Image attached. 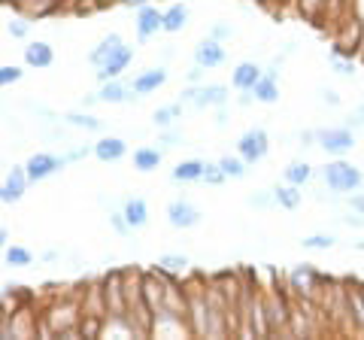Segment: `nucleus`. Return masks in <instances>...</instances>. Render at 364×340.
Wrapping results in <instances>:
<instances>
[{"instance_id": "nucleus-1", "label": "nucleus", "mask_w": 364, "mask_h": 340, "mask_svg": "<svg viewBox=\"0 0 364 340\" xmlns=\"http://www.w3.org/2000/svg\"><path fill=\"white\" fill-rule=\"evenodd\" d=\"M188 294V322H191V334L195 337H207L210 328V298H207V286H198V280L182 282Z\"/></svg>"}, {"instance_id": "nucleus-2", "label": "nucleus", "mask_w": 364, "mask_h": 340, "mask_svg": "<svg viewBox=\"0 0 364 340\" xmlns=\"http://www.w3.org/2000/svg\"><path fill=\"white\" fill-rule=\"evenodd\" d=\"M322 179H325L328 188L337 191V195H349V191H358L364 186L361 170L355 164H349V161H331V164H325L322 167Z\"/></svg>"}, {"instance_id": "nucleus-3", "label": "nucleus", "mask_w": 364, "mask_h": 340, "mask_svg": "<svg viewBox=\"0 0 364 340\" xmlns=\"http://www.w3.org/2000/svg\"><path fill=\"white\" fill-rule=\"evenodd\" d=\"M267 149H270V137L264 128H249L240 140H237V152L246 164H258L267 158Z\"/></svg>"}, {"instance_id": "nucleus-4", "label": "nucleus", "mask_w": 364, "mask_h": 340, "mask_svg": "<svg viewBox=\"0 0 364 340\" xmlns=\"http://www.w3.org/2000/svg\"><path fill=\"white\" fill-rule=\"evenodd\" d=\"M182 104H191L198 110H207V107H225L228 104V88L225 85H188L182 92Z\"/></svg>"}, {"instance_id": "nucleus-5", "label": "nucleus", "mask_w": 364, "mask_h": 340, "mask_svg": "<svg viewBox=\"0 0 364 340\" xmlns=\"http://www.w3.org/2000/svg\"><path fill=\"white\" fill-rule=\"evenodd\" d=\"M70 161H67L64 155H52V152H33L28 161H25V170L31 176V183H43V179H49L52 174H58L61 167H67Z\"/></svg>"}, {"instance_id": "nucleus-6", "label": "nucleus", "mask_w": 364, "mask_h": 340, "mask_svg": "<svg viewBox=\"0 0 364 340\" xmlns=\"http://www.w3.org/2000/svg\"><path fill=\"white\" fill-rule=\"evenodd\" d=\"M316 143L328 155H346L355 146V134L349 128H322V131H316Z\"/></svg>"}, {"instance_id": "nucleus-7", "label": "nucleus", "mask_w": 364, "mask_h": 340, "mask_svg": "<svg viewBox=\"0 0 364 340\" xmlns=\"http://www.w3.org/2000/svg\"><path fill=\"white\" fill-rule=\"evenodd\" d=\"M136 40L140 43H146V40H152L158 31H164V13L158 6H152V4H146V6H140L136 9Z\"/></svg>"}, {"instance_id": "nucleus-8", "label": "nucleus", "mask_w": 364, "mask_h": 340, "mask_svg": "<svg viewBox=\"0 0 364 340\" xmlns=\"http://www.w3.org/2000/svg\"><path fill=\"white\" fill-rule=\"evenodd\" d=\"M200 219L203 216H200V210L195 207V203H188V201H170L167 203V222L179 231L195 228V225H200Z\"/></svg>"}, {"instance_id": "nucleus-9", "label": "nucleus", "mask_w": 364, "mask_h": 340, "mask_svg": "<svg viewBox=\"0 0 364 340\" xmlns=\"http://www.w3.org/2000/svg\"><path fill=\"white\" fill-rule=\"evenodd\" d=\"M228 58V52L222 46V40H215V37H207V40H200L198 46H195V64H200L203 70H213V67H222Z\"/></svg>"}, {"instance_id": "nucleus-10", "label": "nucleus", "mask_w": 364, "mask_h": 340, "mask_svg": "<svg viewBox=\"0 0 364 340\" xmlns=\"http://www.w3.org/2000/svg\"><path fill=\"white\" fill-rule=\"evenodd\" d=\"M267 298V319H270V331H286L291 322V304L282 298L279 292L264 294Z\"/></svg>"}, {"instance_id": "nucleus-11", "label": "nucleus", "mask_w": 364, "mask_h": 340, "mask_svg": "<svg viewBox=\"0 0 364 340\" xmlns=\"http://www.w3.org/2000/svg\"><path fill=\"white\" fill-rule=\"evenodd\" d=\"M131 61H134V49L131 46H119L104 64L97 67V79H100V83H107V79H119L124 70H128Z\"/></svg>"}, {"instance_id": "nucleus-12", "label": "nucleus", "mask_w": 364, "mask_h": 340, "mask_svg": "<svg viewBox=\"0 0 364 340\" xmlns=\"http://www.w3.org/2000/svg\"><path fill=\"white\" fill-rule=\"evenodd\" d=\"M28 183H31L28 170H25V167H13V170L6 174V179H4V191H0V201H4V203H18L21 198H25Z\"/></svg>"}, {"instance_id": "nucleus-13", "label": "nucleus", "mask_w": 364, "mask_h": 340, "mask_svg": "<svg viewBox=\"0 0 364 340\" xmlns=\"http://www.w3.org/2000/svg\"><path fill=\"white\" fill-rule=\"evenodd\" d=\"M167 83V70L164 67H149V70H143V73H136L134 76V83H131V92L136 97H143V95H152L158 92Z\"/></svg>"}, {"instance_id": "nucleus-14", "label": "nucleus", "mask_w": 364, "mask_h": 340, "mask_svg": "<svg viewBox=\"0 0 364 340\" xmlns=\"http://www.w3.org/2000/svg\"><path fill=\"white\" fill-rule=\"evenodd\" d=\"M91 152H95L97 161L112 164V161H122V158L128 155V143H124L122 137H100Z\"/></svg>"}, {"instance_id": "nucleus-15", "label": "nucleus", "mask_w": 364, "mask_h": 340, "mask_svg": "<svg viewBox=\"0 0 364 340\" xmlns=\"http://www.w3.org/2000/svg\"><path fill=\"white\" fill-rule=\"evenodd\" d=\"M264 76L261 73V67L252 64V61H243V64H237L234 67V73H231V85L237 88V92H252L255 83Z\"/></svg>"}, {"instance_id": "nucleus-16", "label": "nucleus", "mask_w": 364, "mask_h": 340, "mask_svg": "<svg viewBox=\"0 0 364 340\" xmlns=\"http://www.w3.org/2000/svg\"><path fill=\"white\" fill-rule=\"evenodd\" d=\"M25 64H28V67H37V70H46V67H52V64H55L52 46H49V43H43V40L28 43V46H25Z\"/></svg>"}, {"instance_id": "nucleus-17", "label": "nucleus", "mask_w": 364, "mask_h": 340, "mask_svg": "<svg viewBox=\"0 0 364 340\" xmlns=\"http://www.w3.org/2000/svg\"><path fill=\"white\" fill-rule=\"evenodd\" d=\"M316 282H318V274L310 265H301L291 274V289L298 294H304V298H313V294H316Z\"/></svg>"}, {"instance_id": "nucleus-18", "label": "nucleus", "mask_w": 364, "mask_h": 340, "mask_svg": "<svg viewBox=\"0 0 364 340\" xmlns=\"http://www.w3.org/2000/svg\"><path fill=\"white\" fill-rule=\"evenodd\" d=\"M122 213H124V219L131 222V228H143L146 222H149V207H146V201L143 198H124L122 203Z\"/></svg>"}, {"instance_id": "nucleus-19", "label": "nucleus", "mask_w": 364, "mask_h": 340, "mask_svg": "<svg viewBox=\"0 0 364 340\" xmlns=\"http://www.w3.org/2000/svg\"><path fill=\"white\" fill-rule=\"evenodd\" d=\"M255 100H261V104H277L279 100V85H277V70H267L264 76L255 83L252 88Z\"/></svg>"}, {"instance_id": "nucleus-20", "label": "nucleus", "mask_w": 364, "mask_h": 340, "mask_svg": "<svg viewBox=\"0 0 364 340\" xmlns=\"http://www.w3.org/2000/svg\"><path fill=\"white\" fill-rule=\"evenodd\" d=\"M203 170H207V161H200V158H186V161H179L173 167V179L176 183H198V179H203Z\"/></svg>"}, {"instance_id": "nucleus-21", "label": "nucleus", "mask_w": 364, "mask_h": 340, "mask_svg": "<svg viewBox=\"0 0 364 340\" xmlns=\"http://www.w3.org/2000/svg\"><path fill=\"white\" fill-rule=\"evenodd\" d=\"M134 167L140 174H152V170L161 167V149H152V146H140L134 152Z\"/></svg>"}, {"instance_id": "nucleus-22", "label": "nucleus", "mask_w": 364, "mask_h": 340, "mask_svg": "<svg viewBox=\"0 0 364 340\" xmlns=\"http://www.w3.org/2000/svg\"><path fill=\"white\" fill-rule=\"evenodd\" d=\"M97 97L104 100V104H124V100H134L136 95H128V88H124L119 79H107V83L100 85Z\"/></svg>"}, {"instance_id": "nucleus-23", "label": "nucleus", "mask_w": 364, "mask_h": 340, "mask_svg": "<svg viewBox=\"0 0 364 340\" xmlns=\"http://www.w3.org/2000/svg\"><path fill=\"white\" fill-rule=\"evenodd\" d=\"M188 25V6L186 4H173L164 9V33H179Z\"/></svg>"}, {"instance_id": "nucleus-24", "label": "nucleus", "mask_w": 364, "mask_h": 340, "mask_svg": "<svg viewBox=\"0 0 364 340\" xmlns=\"http://www.w3.org/2000/svg\"><path fill=\"white\" fill-rule=\"evenodd\" d=\"M119 46H124V43H122V37H119V33H107V37L104 40H100V46L97 49H91V55H88V61L91 64H95V67H100V64H104L107 58H109V55L112 52H116Z\"/></svg>"}, {"instance_id": "nucleus-25", "label": "nucleus", "mask_w": 364, "mask_h": 340, "mask_svg": "<svg viewBox=\"0 0 364 340\" xmlns=\"http://www.w3.org/2000/svg\"><path fill=\"white\" fill-rule=\"evenodd\" d=\"M346 310L352 316V328H364V292L361 289H346Z\"/></svg>"}, {"instance_id": "nucleus-26", "label": "nucleus", "mask_w": 364, "mask_h": 340, "mask_svg": "<svg viewBox=\"0 0 364 340\" xmlns=\"http://www.w3.org/2000/svg\"><path fill=\"white\" fill-rule=\"evenodd\" d=\"M301 186H294V183H286V186H277L273 188V198H277V207L282 210H298L301 207Z\"/></svg>"}, {"instance_id": "nucleus-27", "label": "nucleus", "mask_w": 364, "mask_h": 340, "mask_svg": "<svg viewBox=\"0 0 364 340\" xmlns=\"http://www.w3.org/2000/svg\"><path fill=\"white\" fill-rule=\"evenodd\" d=\"M176 119H182V100H176V104H167V107H158L155 116H152V122H155L161 131H164V128H173Z\"/></svg>"}, {"instance_id": "nucleus-28", "label": "nucleus", "mask_w": 364, "mask_h": 340, "mask_svg": "<svg viewBox=\"0 0 364 340\" xmlns=\"http://www.w3.org/2000/svg\"><path fill=\"white\" fill-rule=\"evenodd\" d=\"M64 122L70 124V128H79V131H100L104 128V122L97 116H91V112H67Z\"/></svg>"}, {"instance_id": "nucleus-29", "label": "nucleus", "mask_w": 364, "mask_h": 340, "mask_svg": "<svg viewBox=\"0 0 364 340\" xmlns=\"http://www.w3.org/2000/svg\"><path fill=\"white\" fill-rule=\"evenodd\" d=\"M313 179V167L306 161H291L286 167V183H294V186H306Z\"/></svg>"}, {"instance_id": "nucleus-30", "label": "nucleus", "mask_w": 364, "mask_h": 340, "mask_svg": "<svg viewBox=\"0 0 364 340\" xmlns=\"http://www.w3.org/2000/svg\"><path fill=\"white\" fill-rule=\"evenodd\" d=\"M219 167L228 179H243L246 176V161L243 158H231V155H222L219 158Z\"/></svg>"}, {"instance_id": "nucleus-31", "label": "nucleus", "mask_w": 364, "mask_h": 340, "mask_svg": "<svg viewBox=\"0 0 364 340\" xmlns=\"http://www.w3.org/2000/svg\"><path fill=\"white\" fill-rule=\"evenodd\" d=\"M4 258H6V265H13V267L33 265V253H31V249H25V246H6Z\"/></svg>"}, {"instance_id": "nucleus-32", "label": "nucleus", "mask_w": 364, "mask_h": 340, "mask_svg": "<svg viewBox=\"0 0 364 340\" xmlns=\"http://www.w3.org/2000/svg\"><path fill=\"white\" fill-rule=\"evenodd\" d=\"M158 267H164L167 274H182V270L188 267V258H186V255L164 253V255H158Z\"/></svg>"}, {"instance_id": "nucleus-33", "label": "nucleus", "mask_w": 364, "mask_h": 340, "mask_svg": "<svg viewBox=\"0 0 364 340\" xmlns=\"http://www.w3.org/2000/svg\"><path fill=\"white\" fill-rule=\"evenodd\" d=\"M304 249H316V253H322V249H331L337 240L331 234H310V237H304Z\"/></svg>"}, {"instance_id": "nucleus-34", "label": "nucleus", "mask_w": 364, "mask_h": 340, "mask_svg": "<svg viewBox=\"0 0 364 340\" xmlns=\"http://www.w3.org/2000/svg\"><path fill=\"white\" fill-rule=\"evenodd\" d=\"M225 179H228V176L222 174L219 161H215V164H207V170H203V183H207V186H222Z\"/></svg>"}, {"instance_id": "nucleus-35", "label": "nucleus", "mask_w": 364, "mask_h": 340, "mask_svg": "<svg viewBox=\"0 0 364 340\" xmlns=\"http://www.w3.org/2000/svg\"><path fill=\"white\" fill-rule=\"evenodd\" d=\"M109 222H112V228H116L122 237H128V234H134V228H131V222L124 219V213L119 210V213H109Z\"/></svg>"}, {"instance_id": "nucleus-36", "label": "nucleus", "mask_w": 364, "mask_h": 340, "mask_svg": "<svg viewBox=\"0 0 364 340\" xmlns=\"http://www.w3.org/2000/svg\"><path fill=\"white\" fill-rule=\"evenodd\" d=\"M21 79V70L16 64H4L0 67V85H13V83H18Z\"/></svg>"}, {"instance_id": "nucleus-37", "label": "nucleus", "mask_w": 364, "mask_h": 340, "mask_svg": "<svg viewBox=\"0 0 364 340\" xmlns=\"http://www.w3.org/2000/svg\"><path fill=\"white\" fill-rule=\"evenodd\" d=\"M249 203H252V207H258V210H267V207H273V203H277V198H273V191H267V195H252V198H249Z\"/></svg>"}, {"instance_id": "nucleus-38", "label": "nucleus", "mask_w": 364, "mask_h": 340, "mask_svg": "<svg viewBox=\"0 0 364 340\" xmlns=\"http://www.w3.org/2000/svg\"><path fill=\"white\" fill-rule=\"evenodd\" d=\"M298 4H301V9H304V13L313 18L316 13H322V6L328 4V0H298Z\"/></svg>"}, {"instance_id": "nucleus-39", "label": "nucleus", "mask_w": 364, "mask_h": 340, "mask_svg": "<svg viewBox=\"0 0 364 340\" xmlns=\"http://www.w3.org/2000/svg\"><path fill=\"white\" fill-rule=\"evenodd\" d=\"M158 143H161V146H179V143H182V134L164 128V134H161V140H158Z\"/></svg>"}, {"instance_id": "nucleus-40", "label": "nucleus", "mask_w": 364, "mask_h": 340, "mask_svg": "<svg viewBox=\"0 0 364 340\" xmlns=\"http://www.w3.org/2000/svg\"><path fill=\"white\" fill-rule=\"evenodd\" d=\"M6 31L9 33H13V37H25V33H28V25H25V21H9V25H6Z\"/></svg>"}, {"instance_id": "nucleus-41", "label": "nucleus", "mask_w": 364, "mask_h": 340, "mask_svg": "<svg viewBox=\"0 0 364 340\" xmlns=\"http://www.w3.org/2000/svg\"><path fill=\"white\" fill-rule=\"evenodd\" d=\"M331 64H334V70H337L340 76H349V73H352V61H343V58H331Z\"/></svg>"}, {"instance_id": "nucleus-42", "label": "nucleus", "mask_w": 364, "mask_h": 340, "mask_svg": "<svg viewBox=\"0 0 364 340\" xmlns=\"http://www.w3.org/2000/svg\"><path fill=\"white\" fill-rule=\"evenodd\" d=\"M213 37H215V40L231 37V25H215V28H213Z\"/></svg>"}, {"instance_id": "nucleus-43", "label": "nucleus", "mask_w": 364, "mask_h": 340, "mask_svg": "<svg viewBox=\"0 0 364 340\" xmlns=\"http://www.w3.org/2000/svg\"><path fill=\"white\" fill-rule=\"evenodd\" d=\"M322 100H325V104H331V107H337V104H340L337 92H331V88H322Z\"/></svg>"}, {"instance_id": "nucleus-44", "label": "nucleus", "mask_w": 364, "mask_h": 340, "mask_svg": "<svg viewBox=\"0 0 364 340\" xmlns=\"http://www.w3.org/2000/svg\"><path fill=\"white\" fill-rule=\"evenodd\" d=\"M85 155H88V149L82 146V149H73L70 155H64V158H67V161H79V158H85Z\"/></svg>"}, {"instance_id": "nucleus-45", "label": "nucleus", "mask_w": 364, "mask_h": 340, "mask_svg": "<svg viewBox=\"0 0 364 340\" xmlns=\"http://www.w3.org/2000/svg\"><path fill=\"white\" fill-rule=\"evenodd\" d=\"M200 76H203V67H200V64H195V70H188V83H198Z\"/></svg>"}, {"instance_id": "nucleus-46", "label": "nucleus", "mask_w": 364, "mask_h": 340, "mask_svg": "<svg viewBox=\"0 0 364 340\" xmlns=\"http://www.w3.org/2000/svg\"><path fill=\"white\" fill-rule=\"evenodd\" d=\"M215 124H219V128H225V124H228V112H225V110H219V116H215Z\"/></svg>"}, {"instance_id": "nucleus-47", "label": "nucleus", "mask_w": 364, "mask_h": 340, "mask_svg": "<svg viewBox=\"0 0 364 340\" xmlns=\"http://www.w3.org/2000/svg\"><path fill=\"white\" fill-rule=\"evenodd\" d=\"M361 112H364V107H361Z\"/></svg>"}, {"instance_id": "nucleus-48", "label": "nucleus", "mask_w": 364, "mask_h": 340, "mask_svg": "<svg viewBox=\"0 0 364 340\" xmlns=\"http://www.w3.org/2000/svg\"><path fill=\"white\" fill-rule=\"evenodd\" d=\"M104 4H107V0H104Z\"/></svg>"}]
</instances>
